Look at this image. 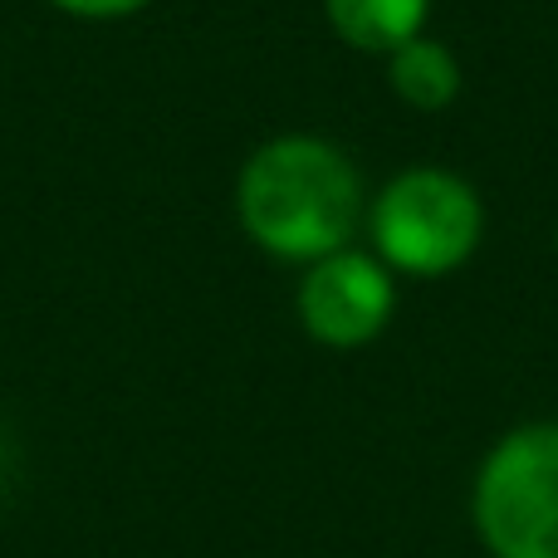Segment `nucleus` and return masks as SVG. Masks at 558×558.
I'll list each match as a JSON object with an SVG mask.
<instances>
[{"instance_id":"obj_8","label":"nucleus","mask_w":558,"mask_h":558,"mask_svg":"<svg viewBox=\"0 0 558 558\" xmlns=\"http://www.w3.org/2000/svg\"><path fill=\"white\" fill-rule=\"evenodd\" d=\"M554 245H558V235H554Z\"/></svg>"},{"instance_id":"obj_6","label":"nucleus","mask_w":558,"mask_h":558,"mask_svg":"<svg viewBox=\"0 0 558 558\" xmlns=\"http://www.w3.org/2000/svg\"><path fill=\"white\" fill-rule=\"evenodd\" d=\"M387 84L416 113H441L461 94V59L432 35L407 39L402 49L387 54Z\"/></svg>"},{"instance_id":"obj_7","label":"nucleus","mask_w":558,"mask_h":558,"mask_svg":"<svg viewBox=\"0 0 558 558\" xmlns=\"http://www.w3.org/2000/svg\"><path fill=\"white\" fill-rule=\"evenodd\" d=\"M54 10H64V15H78V20H123L133 15V10L153 5V0H49Z\"/></svg>"},{"instance_id":"obj_5","label":"nucleus","mask_w":558,"mask_h":558,"mask_svg":"<svg viewBox=\"0 0 558 558\" xmlns=\"http://www.w3.org/2000/svg\"><path fill=\"white\" fill-rule=\"evenodd\" d=\"M324 15L343 45L387 59L407 39L426 35L432 0H324Z\"/></svg>"},{"instance_id":"obj_4","label":"nucleus","mask_w":558,"mask_h":558,"mask_svg":"<svg viewBox=\"0 0 558 558\" xmlns=\"http://www.w3.org/2000/svg\"><path fill=\"white\" fill-rule=\"evenodd\" d=\"M392 270L367 251H333L314 260L299 284V318L324 348H363L392 318Z\"/></svg>"},{"instance_id":"obj_3","label":"nucleus","mask_w":558,"mask_h":558,"mask_svg":"<svg viewBox=\"0 0 558 558\" xmlns=\"http://www.w3.org/2000/svg\"><path fill=\"white\" fill-rule=\"evenodd\" d=\"M475 524L495 558H558V422L495 446L475 481Z\"/></svg>"},{"instance_id":"obj_2","label":"nucleus","mask_w":558,"mask_h":558,"mask_svg":"<svg viewBox=\"0 0 558 558\" xmlns=\"http://www.w3.org/2000/svg\"><path fill=\"white\" fill-rule=\"evenodd\" d=\"M367 235L373 255L397 275L436 279L451 275L481 251L485 202L461 172L446 167H412L397 172L367 202Z\"/></svg>"},{"instance_id":"obj_1","label":"nucleus","mask_w":558,"mask_h":558,"mask_svg":"<svg viewBox=\"0 0 558 558\" xmlns=\"http://www.w3.org/2000/svg\"><path fill=\"white\" fill-rule=\"evenodd\" d=\"M241 231L275 260L314 265L348 251L367 216L363 177L353 157L314 133H284L260 143L235 182Z\"/></svg>"}]
</instances>
